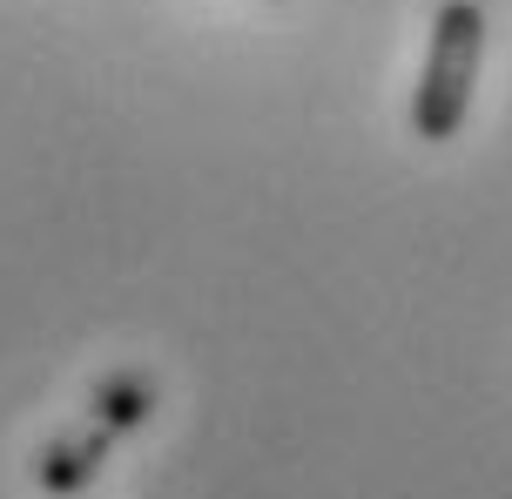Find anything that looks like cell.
Listing matches in <instances>:
<instances>
[{
    "label": "cell",
    "mask_w": 512,
    "mask_h": 499,
    "mask_svg": "<svg viewBox=\"0 0 512 499\" xmlns=\"http://www.w3.org/2000/svg\"><path fill=\"white\" fill-rule=\"evenodd\" d=\"M479 61H486V14H479V0H445L432 14V48H425V75H418V95H411V135L452 142L465 129Z\"/></svg>",
    "instance_id": "cell-1"
},
{
    "label": "cell",
    "mask_w": 512,
    "mask_h": 499,
    "mask_svg": "<svg viewBox=\"0 0 512 499\" xmlns=\"http://www.w3.org/2000/svg\"><path fill=\"white\" fill-rule=\"evenodd\" d=\"M102 412L115 425H135V419H142V392H135V385H128V392H122V385L108 392V385H102Z\"/></svg>",
    "instance_id": "cell-2"
}]
</instances>
